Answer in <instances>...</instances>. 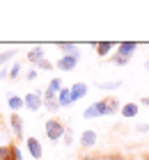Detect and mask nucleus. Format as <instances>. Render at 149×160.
I'll return each mask as SVG.
<instances>
[{"mask_svg":"<svg viewBox=\"0 0 149 160\" xmlns=\"http://www.w3.org/2000/svg\"><path fill=\"white\" fill-rule=\"evenodd\" d=\"M106 112H108V98H103V101H96V103L89 105L83 112V117L85 119H96V117H106Z\"/></svg>","mask_w":149,"mask_h":160,"instance_id":"nucleus-1","label":"nucleus"},{"mask_svg":"<svg viewBox=\"0 0 149 160\" xmlns=\"http://www.w3.org/2000/svg\"><path fill=\"white\" fill-rule=\"evenodd\" d=\"M64 126L60 123L57 119H51L48 123H46V135H48V140H53V142H57L60 137H64Z\"/></svg>","mask_w":149,"mask_h":160,"instance_id":"nucleus-2","label":"nucleus"},{"mask_svg":"<svg viewBox=\"0 0 149 160\" xmlns=\"http://www.w3.org/2000/svg\"><path fill=\"white\" fill-rule=\"evenodd\" d=\"M78 62H80V50H78V53H71V55L60 57V60H57V69L60 71H71V69H76Z\"/></svg>","mask_w":149,"mask_h":160,"instance_id":"nucleus-3","label":"nucleus"},{"mask_svg":"<svg viewBox=\"0 0 149 160\" xmlns=\"http://www.w3.org/2000/svg\"><path fill=\"white\" fill-rule=\"evenodd\" d=\"M23 103H25L28 110L37 112V110H39V108L44 105V96H41L39 92H30V94H25V96H23Z\"/></svg>","mask_w":149,"mask_h":160,"instance_id":"nucleus-4","label":"nucleus"},{"mask_svg":"<svg viewBox=\"0 0 149 160\" xmlns=\"http://www.w3.org/2000/svg\"><path fill=\"white\" fill-rule=\"evenodd\" d=\"M136 48H138L136 41H122V43H117V55L129 57V60H131V55L136 53Z\"/></svg>","mask_w":149,"mask_h":160,"instance_id":"nucleus-5","label":"nucleus"},{"mask_svg":"<svg viewBox=\"0 0 149 160\" xmlns=\"http://www.w3.org/2000/svg\"><path fill=\"white\" fill-rule=\"evenodd\" d=\"M87 94V85L85 82H76L71 85V103H76V101H80Z\"/></svg>","mask_w":149,"mask_h":160,"instance_id":"nucleus-6","label":"nucleus"},{"mask_svg":"<svg viewBox=\"0 0 149 160\" xmlns=\"http://www.w3.org/2000/svg\"><path fill=\"white\" fill-rule=\"evenodd\" d=\"M28 149H30V156H32L35 160H39L41 158V144H39V140L37 137H28Z\"/></svg>","mask_w":149,"mask_h":160,"instance_id":"nucleus-7","label":"nucleus"},{"mask_svg":"<svg viewBox=\"0 0 149 160\" xmlns=\"http://www.w3.org/2000/svg\"><path fill=\"white\" fill-rule=\"evenodd\" d=\"M80 144H83V149H92L96 144V133L94 130H85L83 137H80Z\"/></svg>","mask_w":149,"mask_h":160,"instance_id":"nucleus-8","label":"nucleus"},{"mask_svg":"<svg viewBox=\"0 0 149 160\" xmlns=\"http://www.w3.org/2000/svg\"><path fill=\"white\" fill-rule=\"evenodd\" d=\"M94 48H96V55L99 57H106L110 50L115 48V43L113 41H99V43H94Z\"/></svg>","mask_w":149,"mask_h":160,"instance_id":"nucleus-9","label":"nucleus"},{"mask_svg":"<svg viewBox=\"0 0 149 160\" xmlns=\"http://www.w3.org/2000/svg\"><path fill=\"white\" fill-rule=\"evenodd\" d=\"M9 121H12V130H14V133H16V135L21 137V135H23V119H21L16 112H14Z\"/></svg>","mask_w":149,"mask_h":160,"instance_id":"nucleus-10","label":"nucleus"},{"mask_svg":"<svg viewBox=\"0 0 149 160\" xmlns=\"http://www.w3.org/2000/svg\"><path fill=\"white\" fill-rule=\"evenodd\" d=\"M71 103V89H60V94H57V105L60 108H67Z\"/></svg>","mask_w":149,"mask_h":160,"instance_id":"nucleus-11","label":"nucleus"},{"mask_svg":"<svg viewBox=\"0 0 149 160\" xmlns=\"http://www.w3.org/2000/svg\"><path fill=\"white\" fill-rule=\"evenodd\" d=\"M28 60H30V62H35V64H37V62H41V60H44V48H41V46L32 48V50L28 53Z\"/></svg>","mask_w":149,"mask_h":160,"instance_id":"nucleus-12","label":"nucleus"},{"mask_svg":"<svg viewBox=\"0 0 149 160\" xmlns=\"http://www.w3.org/2000/svg\"><path fill=\"white\" fill-rule=\"evenodd\" d=\"M119 112H122V117H136L138 114V103H126Z\"/></svg>","mask_w":149,"mask_h":160,"instance_id":"nucleus-13","label":"nucleus"},{"mask_svg":"<svg viewBox=\"0 0 149 160\" xmlns=\"http://www.w3.org/2000/svg\"><path fill=\"white\" fill-rule=\"evenodd\" d=\"M23 105H25V103H23V98H21V96H14V94H9V108H12L14 112H19Z\"/></svg>","mask_w":149,"mask_h":160,"instance_id":"nucleus-14","label":"nucleus"},{"mask_svg":"<svg viewBox=\"0 0 149 160\" xmlns=\"http://www.w3.org/2000/svg\"><path fill=\"white\" fill-rule=\"evenodd\" d=\"M57 48H60V50H64L67 55L78 53V46H76V43H67V41H60V43H57Z\"/></svg>","mask_w":149,"mask_h":160,"instance_id":"nucleus-15","label":"nucleus"},{"mask_svg":"<svg viewBox=\"0 0 149 160\" xmlns=\"http://www.w3.org/2000/svg\"><path fill=\"white\" fill-rule=\"evenodd\" d=\"M60 89H62V80H60V78H53V80L48 82V89H46V92H51V94H60Z\"/></svg>","mask_w":149,"mask_h":160,"instance_id":"nucleus-16","label":"nucleus"},{"mask_svg":"<svg viewBox=\"0 0 149 160\" xmlns=\"http://www.w3.org/2000/svg\"><path fill=\"white\" fill-rule=\"evenodd\" d=\"M96 87H99V89L110 92V89H117V87H122V80H115V82H96Z\"/></svg>","mask_w":149,"mask_h":160,"instance_id":"nucleus-17","label":"nucleus"},{"mask_svg":"<svg viewBox=\"0 0 149 160\" xmlns=\"http://www.w3.org/2000/svg\"><path fill=\"white\" fill-rule=\"evenodd\" d=\"M119 108H122V105H119V101H117V98H108V112H106V117H108V114L119 112Z\"/></svg>","mask_w":149,"mask_h":160,"instance_id":"nucleus-18","label":"nucleus"},{"mask_svg":"<svg viewBox=\"0 0 149 160\" xmlns=\"http://www.w3.org/2000/svg\"><path fill=\"white\" fill-rule=\"evenodd\" d=\"M110 62H113L115 64V67H124V64H129V57H122V55H113V57H110Z\"/></svg>","mask_w":149,"mask_h":160,"instance_id":"nucleus-19","label":"nucleus"},{"mask_svg":"<svg viewBox=\"0 0 149 160\" xmlns=\"http://www.w3.org/2000/svg\"><path fill=\"white\" fill-rule=\"evenodd\" d=\"M44 108H46V110H51V112H55L57 110V98H44Z\"/></svg>","mask_w":149,"mask_h":160,"instance_id":"nucleus-20","label":"nucleus"},{"mask_svg":"<svg viewBox=\"0 0 149 160\" xmlns=\"http://www.w3.org/2000/svg\"><path fill=\"white\" fill-rule=\"evenodd\" d=\"M14 55H16V50H7V53L0 55V69H3V64H5V62H9Z\"/></svg>","mask_w":149,"mask_h":160,"instance_id":"nucleus-21","label":"nucleus"},{"mask_svg":"<svg viewBox=\"0 0 149 160\" xmlns=\"http://www.w3.org/2000/svg\"><path fill=\"white\" fill-rule=\"evenodd\" d=\"M9 149H12V153H14V160H23V153H21V149L16 147V144H9Z\"/></svg>","mask_w":149,"mask_h":160,"instance_id":"nucleus-22","label":"nucleus"},{"mask_svg":"<svg viewBox=\"0 0 149 160\" xmlns=\"http://www.w3.org/2000/svg\"><path fill=\"white\" fill-rule=\"evenodd\" d=\"M21 76V64L16 62V64H14V67H12V71H9V78H14V80H16Z\"/></svg>","mask_w":149,"mask_h":160,"instance_id":"nucleus-23","label":"nucleus"},{"mask_svg":"<svg viewBox=\"0 0 149 160\" xmlns=\"http://www.w3.org/2000/svg\"><path fill=\"white\" fill-rule=\"evenodd\" d=\"M37 67L44 69V71H51V69H53V64H51L48 60H41V62H37Z\"/></svg>","mask_w":149,"mask_h":160,"instance_id":"nucleus-24","label":"nucleus"},{"mask_svg":"<svg viewBox=\"0 0 149 160\" xmlns=\"http://www.w3.org/2000/svg\"><path fill=\"white\" fill-rule=\"evenodd\" d=\"M7 153H9V144H3V147H0V160H5Z\"/></svg>","mask_w":149,"mask_h":160,"instance_id":"nucleus-25","label":"nucleus"},{"mask_svg":"<svg viewBox=\"0 0 149 160\" xmlns=\"http://www.w3.org/2000/svg\"><path fill=\"white\" fill-rule=\"evenodd\" d=\"M64 142H67V144H71V142H73V133H71L69 128L64 130Z\"/></svg>","mask_w":149,"mask_h":160,"instance_id":"nucleus-26","label":"nucleus"},{"mask_svg":"<svg viewBox=\"0 0 149 160\" xmlns=\"http://www.w3.org/2000/svg\"><path fill=\"white\" fill-rule=\"evenodd\" d=\"M149 130V123H138V133H147Z\"/></svg>","mask_w":149,"mask_h":160,"instance_id":"nucleus-27","label":"nucleus"},{"mask_svg":"<svg viewBox=\"0 0 149 160\" xmlns=\"http://www.w3.org/2000/svg\"><path fill=\"white\" fill-rule=\"evenodd\" d=\"M5 78H9V71L3 67V69H0V80H5Z\"/></svg>","mask_w":149,"mask_h":160,"instance_id":"nucleus-28","label":"nucleus"},{"mask_svg":"<svg viewBox=\"0 0 149 160\" xmlns=\"http://www.w3.org/2000/svg\"><path fill=\"white\" fill-rule=\"evenodd\" d=\"M94 160H119V156H113V158H108V156H101V158H94Z\"/></svg>","mask_w":149,"mask_h":160,"instance_id":"nucleus-29","label":"nucleus"},{"mask_svg":"<svg viewBox=\"0 0 149 160\" xmlns=\"http://www.w3.org/2000/svg\"><path fill=\"white\" fill-rule=\"evenodd\" d=\"M25 78H28V80H35V78H37V71H28Z\"/></svg>","mask_w":149,"mask_h":160,"instance_id":"nucleus-30","label":"nucleus"},{"mask_svg":"<svg viewBox=\"0 0 149 160\" xmlns=\"http://www.w3.org/2000/svg\"><path fill=\"white\" fill-rule=\"evenodd\" d=\"M140 103H142V105H149V96H145L142 101H140Z\"/></svg>","mask_w":149,"mask_h":160,"instance_id":"nucleus-31","label":"nucleus"},{"mask_svg":"<svg viewBox=\"0 0 149 160\" xmlns=\"http://www.w3.org/2000/svg\"><path fill=\"white\" fill-rule=\"evenodd\" d=\"M145 69H147V71H149V60H147V62H145Z\"/></svg>","mask_w":149,"mask_h":160,"instance_id":"nucleus-32","label":"nucleus"},{"mask_svg":"<svg viewBox=\"0 0 149 160\" xmlns=\"http://www.w3.org/2000/svg\"><path fill=\"white\" fill-rule=\"evenodd\" d=\"M119 160H124V158H119Z\"/></svg>","mask_w":149,"mask_h":160,"instance_id":"nucleus-33","label":"nucleus"}]
</instances>
